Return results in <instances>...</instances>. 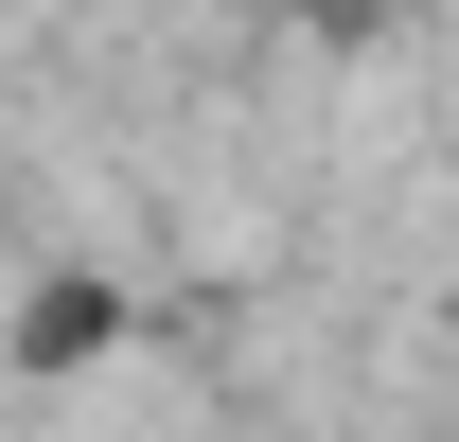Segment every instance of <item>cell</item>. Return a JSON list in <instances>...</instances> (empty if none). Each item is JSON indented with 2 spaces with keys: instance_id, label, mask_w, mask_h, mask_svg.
Masks as SVG:
<instances>
[{
  "instance_id": "6da1fadb",
  "label": "cell",
  "mask_w": 459,
  "mask_h": 442,
  "mask_svg": "<svg viewBox=\"0 0 459 442\" xmlns=\"http://www.w3.org/2000/svg\"><path fill=\"white\" fill-rule=\"evenodd\" d=\"M107 336H124V301H107V283H36L18 354H36V372H71V354H107Z\"/></svg>"
}]
</instances>
